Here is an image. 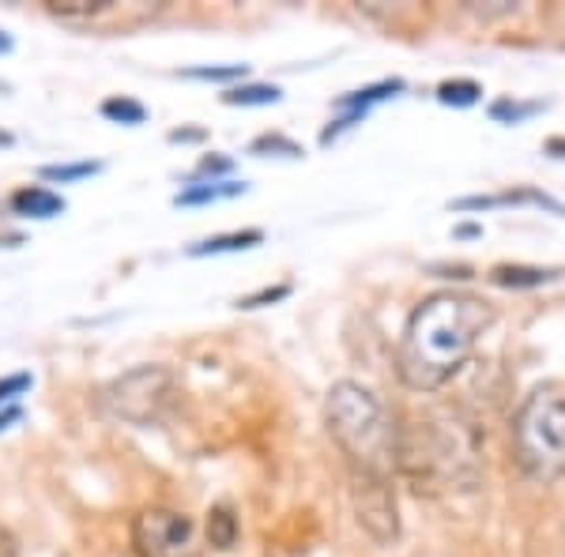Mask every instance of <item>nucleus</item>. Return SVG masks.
<instances>
[{
	"mask_svg": "<svg viewBox=\"0 0 565 557\" xmlns=\"http://www.w3.org/2000/svg\"><path fill=\"white\" fill-rule=\"evenodd\" d=\"M494 324V306L463 290H437L407 317L396 351V377L412 392H437L471 362Z\"/></svg>",
	"mask_w": 565,
	"mask_h": 557,
	"instance_id": "obj_1",
	"label": "nucleus"
},
{
	"mask_svg": "<svg viewBox=\"0 0 565 557\" xmlns=\"http://www.w3.org/2000/svg\"><path fill=\"white\" fill-rule=\"evenodd\" d=\"M324 422L340 452L348 456L351 474H377L392 479L396 471V444L399 426L392 422L388 407L377 392H370L359 381H340L328 392Z\"/></svg>",
	"mask_w": 565,
	"mask_h": 557,
	"instance_id": "obj_2",
	"label": "nucleus"
},
{
	"mask_svg": "<svg viewBox=\"0 0 565 557\" xmlns=\"http://www.w3.org/2000/svg\"><path fill=\"white\" fill-rule=\"evenodd\" d=\"M479 449L468 422L449 415H426L412 429H399L396 471L412 474L415 482H463L476 479Z\"/></svg>",
	"mask_w": 565,
	"mask_h": 557,
	"instance_id": "obj_3",
	"label": "nucleus"
},
{
	"mask_svg": "<svg viewBox=\"0 0 565 557\" xmlns=\"http://www.w3.org/2000/svg\"><path fill=\"white\" fill-rule=\"evenodd\" d=\"M513 456L532 482H558L565 474V388L540 385L513 415Z\"/></svg>",
	"mask_w": 565,
	"mask_h": 557,
	"instance_id": "obj_4",
	"label": "nucleus"
},
{
	"mask_svg": "<svg viewBox=\"0 0 565 557\" xmlns=\"http://www.w3.org/2000/svg\"><path fill=\"white\" fill-rule=\"evenodd\" d=\"M178 396V381L167 365H136L121 373L114 385L106 388V404L121 422L129 426H154L170 410Z\"/></svg>",
	"mask_w": 565,
	"mask_h": 557,
	"instance_id": "obj_5",
	"label": "nucleus"
},
{
	"mask_svg": "<svg viewBox=\"0 0 565 557\" xmlns=\"http://www.w3.org/2000/svg\"><path fill=\"white\" fill-rule=\"evenodd\" d=\"M132 550L140 557H196V524L178 508H140L132 519Z\"/></svg>",
	"mask_w": 565,
	"mask_h": 557,
	"instance_id": "obj_6",
	"label": "nucleus"
},
{
	"mask_svg": "<svg viewBox=\"0 0 565 557\" xmlns=\"http://www.w3.org/2000/svg\"><path fill=\"white\" fill-rule=\"evenodd\" d=\"M351 501L359 527L373 543L388 546L399 535V508H396V490L392 479H377V474H351Z\"/></svg>",
	"mask_w": 565,
	"mask_h": 557,
	"instance_id": "obj_7",
	"label": "nucleus"
},
{
	"mask_svg": "<svg viewBox=\"0 0 565 557\" xmlns=\"http://www.w3.org/2000/svg\"><path fill=\"white\" fill-rule=\"evenodd\" d=\"M8 204H12V212L23 215V218H53V215L65 212V200H61L57 193H50V189H42V185L20 189V193H12Z\"/></svg>",
	"mask_w": 565,
	"mask_h": 557,
	"instance_id": "obj_8",
	"label": "nucleus"
},
{
	"mask_svg": "<svg viewBox=\"0 0 565 557\" xmlns=\"http://www.w3.org/2000/svg\"><path fill=\"white\" fill-rule=\"evenodd\" d=\"M558 279L554 268H527V264H498L490 271V282L498 287H513V290H524V287H543V282Z\"/></svg>",
	"mask_w": 565,
	"mask_h": 557,
	"instance_id": "obj_9",
	"label": "nucleus"
},
{
	"mask_svg": "<svg viewBox=\"0 0 565 557\" xmlns=\"http://www.w3.org/2000/svg\"><path fill=\"white\" fill-rule=\"evenodd\" d=\"M264 234L260 231H231V234H215V237H204L189 249V257H218V253H238V249H253L260 245Z\"/></svg>",
	"mask_w": 565,
	"mask_h": 557,
	"instance_id": "obj_10",
	"label": "nucleus"
},
{
	"mask_svg": "<svg viewBox=\"0 0 565 557\" xmlns=\"http://www.w3.org/2000/svg\"><path fill=\"white\" fill-rule=\"evenodd\" d=\"M245 193V181H200V185H189L185 193H178L174 204L196 207V204H215V200H231Z\"/></svg>",
	"mask_w": 565,
	"mask_h": 557,
	"instance_id": "obj_11",
	"label": "nucleus"
},
{
	"mask_svg": "<svg viewBox=\"0 0 565 557\" xmlns=\"http://www.w3.org/2000/svg\"><path fill=\"white\" fill-rule=\"evenodd\" d=\"M207 538H212L215 550H231L238 543V516H234L231 505H215L207 513Z\"/></svg>",
	"mask_w": 565,
	"mask_h": 557,
	"instance_id": "obj_12",
	"label": "nucleus"
},
{
	"mask_svg": "<svg viewBox=\"0 0 565 557\" xmlns=\"http://www.w3.org/2000/svg\"><path fill=\"white\" fill-rule=\"evenodd\" d=\"M279 98H282V90L271 84H242V87H226L223 103L226 106H276Z\"/></svg>",
	"mask_w": 565,
	"mask_h": 557,
	"instance_id": "obj_13",
	"label": "nucleus"
},
{
	"mask_svg": "<svg viewBox=\"0 0 565 557\" xmlns=\"http://www.w3.org/2000/svg\"><path fill=\"white\" fill-rule=\"evenodd\" d=\"M479 95H482V87L476 84V79H449V84L437 87V103H441V106H457V109L476 106Z\"/></svg>",
	"mask_w": 565,
	"mask_h": 557,
	"instance_id": "obj_14",
	"label": "nucleus"
},
{
	"mask_svg": "<svg viewBox=\"0 0 565 557\" xmlns=\"http://www.w3.org/2000/svg\"><path fill=\"white\" fill-rule=\"evenodd\" d=\"M103 117H109V121H117V125H143L148 121V109L136 103V98L114 95L103 103Z\"/></svg>",
	"mask_w": 565,
	"mask_h": 557,
	"instance_id": "obj_15",
	"label": "nucleus"
},
{
	"mask_svg": "<svg viewBox=\"0 0 565 557\" xmlns=\"http://www.w3.org/2000/svg\"><path fill=\"white\" fill-rule=\"evenodd\" d=\"M98 170H103V162H61V167H42V178L68 185V181H84Z\"/></svg>",
	"mask_w": 565,
	"mask_h": 557,
	"instance_id": "obj_16",
	"label": "nucleus"
},
{
	"mask_svg": "<svg viewBox=\"0 0 565 557\" xmlns=\"http://www.w3.org/2000/svg\"><path fill=\"white\" fill-rule=\"evenodd\" d=\"M109 0H50L53 15H79V20H90V15L106 12Z\"/></svg>",
	"mask_w": 565,
	"mask_h": 557,
	"instance_id": "obj_17",
	"label": "nucleus"
},
{
	"mask_svg": "<svg viewBox=\"0 0 565 557\" xmlns=\"http://www.w3.org/2000/svg\"><path fill=\"white\" fill-rule=\"evenodd\" d=\"M535 109H540V103H513V98H501V103L490 106V117H498V121L516 125V121H524L527 114H535Z\"/></svg>",
	"mask_w": 565,
	"mask_h": 557,
	"instance_id": "obj_18",
	"label": "nucleus"
},
{
	"mask_svg": "<svg viewBox=\"0 0 565 557\" xmlns=\"http://www.w3.org/2000/svg\"><path fill=\"white\" fill-rule=\"evenodd\" d=\"M189 79H212V84H231V79H245V65H218V68H189Z\"/></svg>",
	"mask_w": 565,
	"mask_h": 557,
	"instance_id": "obj_19",
	"label": "nucleus"
},
{
	"mask_svg": "<svg viewBox=\"0 0 565 557\" xmlns=\"http://www.w3.org/2000/svg\"><path fill=\"white\" fill-rule=\"evenodd\" d=\"M264 151H282L287 159L302 154V148H298L295 140H287V136H260V140H253V154H264Z\"/></svg>",
	"mask_w": 565,
	"mask_h": 557,
	"instance_id": "obj_20",
	"label": "nucleus"
},
{
	"mask_svg": "<svg viewBox=\"0 0 565 557\" xmlns=\"http://www.w3.org/2000/svg\"><path fill=\"white\" fill-rule=\"evenodd\" d=\"M287 294H290V287H287V282H279V287H264V290H257V294L242 298L238 306L242 309H257V306H268V301H282Z\"/></svg>",
	"mask_w": 565,
	"mask_h": 557,
	"instance_id": "obj_21",
	"label": "nucleus"
},
{
	"mask_svg": "<svg viewBox=\"0 0 565 557\" xmlns=\"http://www.w3.org/2000/svg\"><path fill=\"white\" fill-rule=\"evenodd\" d=\"M26 388H31V373H12V377H4L0 381V404H12Z\"/></svg>",
	"mask_w": 565,
	"mask_h": 557,
	"instance_id": "obj_22",
	"label": "nucleus"
},
{
	"mask_svg": "<svg viewBox=\"0 0 565 557\" xmlns=\"http://www.w3.org/2000/svg\"><path fill=\"white\" fill-rule=\"evenodd\" d=\"M204 173H212V181H215V173H231V159H204L196 170V178H204Z\"/></svg>",
	"mask_w": 565,
	"mask_h": 557,
	"instance_id": "obj_23",
	"label": "nucleus"
},
{
	"mask_svg": "<svg viewBox=\"0 0 565 557\" xmlns=\"http://www.w3.org/2000/svg\"><path fill=\"white\" fill-rule=\"evenodd\" d=\"M0 557H20V546H15V538L8 532H0Z\"/></svg>",
	"mask_w": 565,
	"mask_h": 557,
	"instance_id": "obj_24",
	"label": "nucleus"
},
{
	"mask_svg": "<svg viewBox=\"0 0 565 557\" xmlns=\"http://www.w3.org/2000/svg\"><path fill=\"white\" fill-rule=\"evenodd\" d=\"M20 415H23L20 407H8L4 415H0V429H8V422H15V418H20Z\"/></svg>",
	"mask_w": 565,
	"mask_h": 557,
	"instance_id": "obj_25",
	"label": "nucleus"
},
{
	"mask_svg": "<svg viewBox=\"0 0 565 557\" xmlns=\"http://www.w3.org/2000/svg\"><path fill=\"white\" fill-rule=\"evenodd\" d=\"M200 136H204V132H170V140H200Z\"/></svg>",
	"mask_w": 565,
	"mask_h": 557,
	"instance_id": "obj_26",
	"label": "nucleus"
},
{
	"mask_svg": "<svg viewBox=\"0 0 565 557\" xmlns=\"http://www.w3.org/2000/svg\"><path fill=\"white\" fill-rule=\"evenodd\" d=\"M8 50H12V39H8V34L0 31V53H8Z\"/></svg>",
	"mask_w": 565,
	"mask_h": 557,
	"instance_id": "obj_27",
	"label": "nucleus"
},
{
	"mask_svg": "<svg viewBox=\"0 0 565 557\" xmlns=\"http://www.w3.org/2000/svg\"><path fill=\"white\" fill-rule=\"evenodd\" d=\"M8 143H12V136H8V132H0V148H8Z\"/></svg>",
	"mask_w": 565,
	"mask_h": 557,
	"instance_id": "obj_28",
	"label": "nucleus"
}]
</instances>
